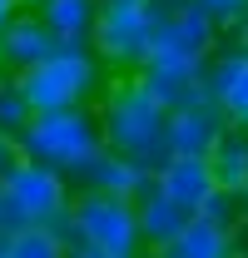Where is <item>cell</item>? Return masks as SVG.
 <instances>
[{
	"label": "cell",
	"instance_id": "1",
	"mask_svg": "<svg viewBox=\"0 0 248 258\" xmlns=\"http://www.w3.org/2000/svg\"><path fill=\"white\" fill-rule=\"evenodd\" d=\"M94 114H99V129H104V149H114L124 159H139L149 169H159L169 159V109L144 90L139 75L109 80Z\"/></svg>",
	"mask_w": 248,
	"mask_h": 258
},
{
	"label": "cell",
	"instance_id": "2",
	"mask_svg": "<svg viewBox=\"0 0 248 258\" xmlns=\"http://www.w3.org/2000/svg\"><path fill=\"white\" fill-rule=\"evenodd\" d=\"M35 114H55V109H90V99H104V60L90 45H60L45 64H35L30 75H20Z\"/></svg>",
	"mask_w": 248,
	"mask_h": 258
},
{
	"label": "cell",
	"instance_id": "3",
	"mask_svg": "<svg viewBox=\"0 0 248 258\" xmlns=\"http://www.w3.org/2000/svg\"><path fill=\"white\" fill-rule=\"evenodd\" d=\"M104 149V129L94 109H55V114H35L30 129L20 134V154L35 164H50L60 169L65 179L75 184L90 159Z\"/></svg>",
	"mask_w": 248,
	"mask_h": 258
},
{
	"label": "cell",
	"instance_id": "4",
	"mask_svg": "<svg viewBox=\"0 0 248 258\" xmlns=\"http://www.w3.org/2000/svg\"><path fill=\"white\" fill-rule=\"evenodd\" d=\"M70 243L90 248L99 258H149L144 228H139V209L129 199H109V194H75L70 209Z\"/></svg>",
	"mask_w": 248,
	"mask_h": 258
},
{
	"label": "cell",
	"instance_id": "5",
	"mask_svg": "<svg viewBox=\"0 0 248 258\" xmlns=\"http://www.w3.org/2000/svg\"><path fill=\"white\" fill-rule=\"evenodd\" d=\"M154 35H159V5H99L90 50L104 64L139 75L154 55Z\"/></svg>",
	"mask_w": 248,
	"mask_h": 258
},
{
	"label": "cell",
	"instance_id": "6",
	"mask_svg": "<svg viewBox=\"0 0 248 258\" xmlns=\"http://www.w3.org/2000/svg\"><path fill=\"white\" fill-rule=\"evenodd\" d=\"M5 189L15 194V204L25 209L30 224H45V228H65V224H70L75 184L65 179L60 169L35 164V159H20V164H15V174L5 179Z\"/></svg>",
	"mask_w": 248,
	"mask_h": 258
},
{
	"label": "cell",
	"instance_id": "7",
	"mask_svg": "<svg viewBox=\"0 0 248 258\" xmlns=\"http://www.w3.org/2000/svg\"><path fill=\"white\" fill-rule=\"evenodd\" d=\"M154 55H164V60H189V64H209L218 55V25L194 5V0H189V5H159Z\"/></svg>",
	"mask_w": 248,
	"mask_h": 258
},
{
	"label": "cell",
	"instance_id": "8",
	"mask_svg": "<svg viewBox=\"0 0 248 258\" xmlns=\"http://www.w3.org/2000/svg\"><path fill=\"white\" fill-rule=\"evenodd\" d=\"M228 114L218 109L214 99H199L189 109H174L169 114V159H209L214 144L228 134Z\"/></svg>",
	"mask_w": 248,
	"mask_h": 258
},
{
	"label": "cell",
	"instance_id": "9",
	"mask_svg": "<svg viewBox=\"0 0 248 258\" xmlns=\"http://www.w3.org/2000/svg\"><path fill=\"white\" fill-rule=\"evenodd\" d=\"M154 174H159V169H149V164H139V159H124V154H114V149H99V154L90 159V169L75 179V189L139 204L144 194L154 189Z\"/></svg>",
	"mask_w": 248,
	"mask_h": 258
},
{
	"label": "cell",
	"instance_id": "10",
	"mask_svg": "<svg viewBox=\"0 0 248 258\" xmlns=\"http://www.w3.org/2000/svg\"><path fill=\"white\" fill-rule=\"evenodd\" d=\"M60 50L55 30L35 15V10H20L5 30H0V70L5 75H30L35 64H45Z\"/></svg>",
	"mask_w": 248,
	"mask_h": 258
},
{
	"label": "cell",
	"instance_id": "11",
	"mask_svg": "<svg viewBox=\"0 0 248 258\" xmlns=\"http://www.w3.org/2000/svg\"><path fill=\"white\" fill-rule=\"evenodd\" d=\"M209 99L233 119V124H248V45H228L209 60Z\"/></svg>",
	"mask_w": 248,
	"mask_h": 258
},
{
	"label": "cell",
	"instance_id": "12",
	"mask_svg": "<svg viewBox=\"0 0 248 258\" xmlns=\"http://www.w3.org/2000/svg\"><path fill=\"white\" fill-rule=\"evenodd\" d=\"M154 184L169 194L174 204H184L189 214H199V209L218 194L209 159H164V164H159V174H154Z\"/></svg>",
	"mask_w": 248,
	"mask_h": 258
},
{
	"label": "cell",
	"instance_id": "13",
	"mask_svg": "<svg viewBox=\"0 0 248 258\" xmlns=\"http://www.w3.org/2000/svg\"><path fill=\"white\" fill-rule=\"evenodd\" d=\"M134 209H139V228H144V243H149V253H154V248H174V243L184 238V228L194 224V214H189L184 204H174V199L159 189V184L144 194Z\"/></svg>",
	"mask_w": 248,
	"mask_h": 258
},
{
	"label": "cell",
	"instance_id": "14",
	"mask_svg": "<svg viewBox=\"0 0 248 258\" xmlns=\"http://www.w3.org/2000/svg\"><path fill=\"white\" fill-rule=\"evenodd\" d=\"M99 5H104V0H45L35 15L55 30L60 45H90L94 20H99Z\"/></svg>",
	"mask_w": 248,
	"mask_h": 258
},
{
	"label": "cell",
	"instance_id": "15",
	"mask_svg": "<svg viewBox=\"0 0 248 258\" xmlns=\"http://www.w3.org/2000/svg\"><path fill=\"white\" fill-rule=\"evenodd\" d=\"M209 169H214V184L223 194L248 199V129L243 124H228V134L218 139L214 154H209Z\"/></svg>",
	"mask_w": 248,
	"mask_h": 258
},
{
	"label": "cell",
	"instance_id": "16",
	"mask_svg": "<svg viewBox=\"0 0 248 258\" xmlns=\"http://www.w3.org/2000/svg\"><path fill=\"white\" fill-rule=\"evenodd\" d=\"M174 253L179 258H228V253H238V243H233V228H218V224H209V219L194 214V224L174 243Z\"/></svg>",
	"mask_w": 248,
	"mask_h": 258
},
{
	"label": "cell",
	"instance_id": "17",
	"mask_svg": "<svg viewBox=\"0 0 248 258\" xmlns=\"http://www.w3.org/2000/svg\"><path fill=\"white\" fill-rule=\"evenodd\" d=\"M35 119V104L25 95V85H20V75H0V134H25Z\"/></svg>",
	"mask_w": 248,
	"mask_h": 258
},
{
	"label": "cell",
	"instance_id": "18",
	"mask_svg": "<svg viewBox=\"0 0 248 258\" xmlns=\"http://www.w3.org/2000/svg\"><path fill=\"white\" fill-rule=\"evenodd\" d=\"M5 243H10V258H70V233L65 228H45V224L25 228V233H15Z\"/></svg>",
	"mask_w": 248,
	"mask_h": 258
},
{
	"label": "cell",
	"instance_id": "19",
	"mask_svg": "<svg viewBox=\"0 0 248 258\" xmlns=\"http://www.w3.org/2000/svg\"><path fill=\"white\" fill-rule=\"evenodd\" d=\"M199 219H209V224H218V228H233V233H238V224L248 219V204L238 199V194H223V189H218L214 199H209V204L199 209Z\"/></svg>",
	"mask_w": 248,
	"mask_h": 258
},
{
	"label": "cell",
	"instance_id": "20",
	"mask_svg": "<svg viewBox=\"0 0 248 258\" xmlns=\"http://www.w3.org/2000/svg\"><path fill=\"white\" fill-rule=\"evenodd\" d=\"M218 30H243L248 25V0H194Z\"/></svg>",
	"mask_w": 248,
	"mask_h": 258
},
{
	"label": "cell",
	"instance_id": "21",
	"mask_svg": "<svg viewBox=\"0 0 248 258\" xmlns=\"http://www.w3.org/2000/svg\"><path fill=\"white\" fill-rule=\"evenodd\" d=\"M25 228H35V224L25 219V209L15 204V194L0 184V238H15V233H25Z\"/></svg>",
	"mask_w": 248,
	"mask_h": 258
},
{
	"label": "cell",
	"instance_id": "22",
	"mask_svg": "<svg viewBox=\"0 0 248 258\" xmlns=\"http://www.w3.org/2000/svg\"><path fill=\"white\" fill-rule=\"evenodd\" d=\"M20 159H25V154H20V139H15V134H0V184L15 174Z\"/></svg>",
	"mask_w": 248,
	"mask_h": 258
},
{
	"label": "cell",
	"instance_id": "23",
	"mask_svg": "<svg viewBox=\"0 0 248 258\" xmlns=\"http://www.w3.org/2000/svg\"><path fill=\"white\" fill-rule=\"evenodd\" d=\"M15 15H20V5H15V0H0V30H5Z\"/></svg>",
	"mask_w": 248,
	"mask_h": 258
},
{
	"label": "cell",
	"instance_id": "24",
	"mask_svg": "<svg viewBox=\"0 0 248 258\" xmlns=\"http://www.w3.org/2000/svg\"><path fill=\"white\" fill-rule=\"evenodd\" d=\"M104 5H154V0H104Z\"/></svg>",
	"mask_w": 248,
	"mask_h": 258
},
{
	"label": "cell",
	"instance_id": "25",
	"mask_svg": "<svg viewBox=\"0 0 248 258\" xmlns=\"http://www.w3.org/2000/svg\"><path fill=\"white\" fill-rule=\"evenodd\" d=\"M15 5H20V10H40L45 0H15Z\"/></svg>",
	"mask_w": 248,
	"mask_h": 258
},
{
	"label": "cell",
	"instance_id": "26",
	"mask_svg": "<svg viewBox=\"0 0 248 258\" xmlns=\"http://www.w3.org/2000/svg\"><path fill=\"white\" fill-rule=\"evenodd\" d=\"M149 258H179V253H174V248H154Z\"/></svg>",
	"mask_w": 248,
	"mask_h": 258
},
{
	"label": "cell",
	"instance_id": "27",
	"mask_svg": "<svg viewBox=\"0 0 248 258\" xmlns=\"http://www.w3.org/2000/svg\"><path fill=\"white\" fill-rule=\"evenodd\" d=\"M154 5H189V0H154Z\"/></svg>",
	"mask_w": 248,
	"mask_h": 258
},
{
	"label": "cell",
	"instance_id": "28",
	"mask_svg": "<svg viewBox=\"0 0 248 258\" xmlns=\"http://www.w3.org/2000/svg\"><path fill=\"white\" fill-rule=\"evenodd\" d=\"M0 258H10V243H5V238H0Z\"/></svg>",
	"mask_w": 248,
	"mask_h": 258
},
{
	"label": "cell",
	"instance_id": "29",
	"mask_svg": "<svg viewBox=\"0 0 248 258\" xmlns=\"http://www.w3.org/2000/svg\"><path fill=\"white\" fill-rule=\"evenodd\" d=\"M238 40H243V45H248V25H243V30H238Z\"/></svg>",
	"mask_w": 248,
	"mask_h": 258
},
{
	"label": "cell",
	"instance_id": "30",
	"mask_svg": "<svg viewBox=\"0 0 248 258\" xmlns=\"http://www.w3.org/2000/svg\"><path fill=\"white\" fill-rule=\"evenodd\" d=\"M228 258H248V253H243V248H238V253H228Z\"/></svg>",
	"mask_w": 248,
	"mask_h": 258
},
{
	"label": "cell",
	"instance_id": "31",
	"mask_svg": "<svg viewBox=\"0 0 248 258\" xmlns=\"http://www.w3.org/2000/svg\"><path fill=\"white\" fill-rule=\"evenodd\" d=\"M0 75H5V70H0Z\"/></svg>",
	"mask_w": 248,
	"mask_h": 258
},
{
	"label": "cell",
	"instance_id": "32",
	"mask_svg": "<svg viewBox=\"0 0 248 258\" xmlns=\"http://www.w3.org/2000/svg\"><path fill=\"white\" fill-rule=\"evenodd\" d=\"M243 204H248V199H243Z\"/></svg>",
	"mask_w": 248,
	"mask_h": 258
},
{
	"label": "cell",
	"instance_id": "33",
	"mask_svg": "<svg viewBox=\"0 0 248 258\" xmlns=\"http://www.w3.org/2000/svg\"><path fill=\"white\" fill-rule=\"evenodd\" d=\"M243 129H248V124H243Z\"/></svg>",
	"mask_w": 248,
	"mask_h": 258
}]
</instances>
